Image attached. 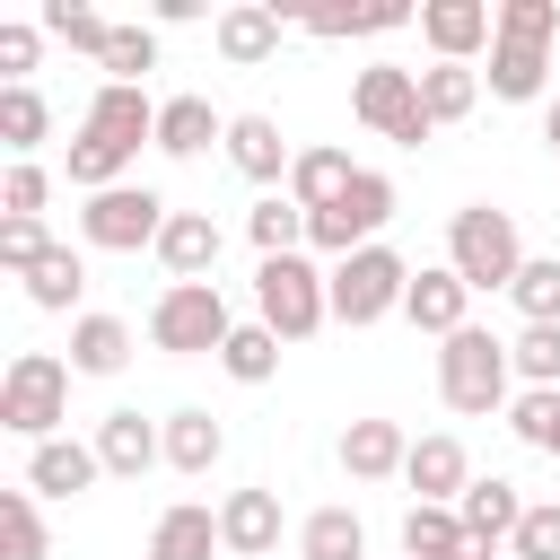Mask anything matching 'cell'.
Here are the masks:
<instances>
[{
	"mask_svg": "<svg viewBox=\"0 0 560 560\" xmlns=\"http://www.w3.org/2000/svg\"><path fill=\"white\" fill-rule=\"evenodd\" d=\"M210 551H228V534H219V516H210L201 499H175V508L149 525V560H210Z\"/></svg>",
	"mask_w": 560,
	"mask_h": 560,
	"instance_id": "ffe728a7",
	"label": "cell"
},
{
	"mask_svg": "<svg viewBox=\"0 0 560 560\" xmlns=\"http://www.w3.org/2000/svg\"><path fill=\"white\" fill-rule=\"evenodd\" d=\"M402 315H411L420 332L455 341V332L472 324V289L455 280V262H429V271H411V289H402Z\"/></svg>",
	"mask_w": 560,
	"mask_h": 560,
	"instance_id": "7c38bea8",
	"label": "cell"
},
{
	"mask_svg": "<svg viewBox=\"0 0 560 560\" xmlns=\"http://www.w3.org/2000/svg\"><path fill=\"white\" fill-rule=\"evenodd\" d=\"M542 140H551V149H560V96H551V114H542Z\"/></svg>",
	"mask_w": 560,
	"mask_h": 560,
	"instance_id": "bcb514c9",
	"label": "cell"
},
{
	"mask_svg": "<svg viewBox=\"0 0 560 560\" xmlns=\"http://www.w3.org/2000/svg\"><path fill=\"white\" fill-rule=\"evenodd\" d=\"M516 560H560V499H525V525L508 542Z\"/></svg>",
	"mask_w": 560,
	"mask_h": 560,
	"instance_id": "7bdbcfd3",
	"label": "cell"
},
{
	"mask_svg": "<svg viewBox=\"0 0 560 560\" xmlns=\"http://www.w3.org/2000/svg\"><path fill=\"white\" fill-rule=\"evenodd\" d=\"M245 236H254V254L271 262V254H298L306 245V210L289 201V192H271V201H254L245 210Z\"/></svg>",
	"mask_w": 560,
	"mask_h": 560,
	"instance_id": "d6a6232c",
	"label": "cell"
},
{
	"mask_svg": "<svg viewBox=\"0 0 560 560\" xmlns=\"http://www.w3.org/2000/svg\"><path fill=\"white\" fill-rule=\"evenodd\" d=\"M131 368V324L122 315H79L70 324V376H122Z\"/></svg>",
	"mask_w": 560,
	"mask_h": 560,
	"instance_id": "d4e9b609",
	"label": "cell"
},
{
	"mask_svg": "<svg viewBox=\"0 0 560 560\" xmlns=\"http://www.w3.org/2000/svg\"><path fill=\"white\" fill-rule=\"evenodd\" d=\"M158 262H166L175 280H210V271H219V219H210V210H175L166 236H158Z\"/></svg>",
	"mask_w": 560,
	"mask_h": 560,
	"instance_id": "7402d4cb",
	"label": "cell"
},
{
	"mask_svg": "<svg viewBox=\"0 0 560 560\" xmlns=\"http://www.w3.org/2000/svg\"><path fill=\"white\" fill-rule=\"evenodd\" d=\"M61 420H70V359L18 350L9 376H0V429L26 438V446H44V438H61Z\"/></svg>",
	"mask_w": 560,
	"mask_h": 560,
	"instance_id": "277c9868",
	"label": "cell"
},
{
	"mask_svg": "<svg viewBox=\"0 0 560 560\" xmlns=\"http://www.w3.org/2000/svg\"><path fill=\"white\" fill-rule=\"evenodd\" d=\"M402 289H411V262L394 245H359L350 262H332V324L368 332V324L402 315Z\"/></svg>",
	"mask_w": 560,
	"mask_h": 560,
	"instance_id": "52a82bcc",
	"label": "cell"
},
{
	"mask_svg": "<svg viewBox=\"0 0 560 560\" xmlns=\"http://www.w3.org/2000/svg\"><path fill=\"white\" fill-rule=\"evenodd\" d=\"M446 262H455L464 289H516L525 236H516V219H508L499 201H464V210L446 219Z\"/></svg>",
	"mask_w": 560,
	"mask_h": 560,
	"instance_id": "6da1fadb",
	"label": "cell"
},
{
	"mask_svg": "<svg viewBox=\"0 0 560 560\" xmlns=\"http://www.w3.org/2000/svg\"><path fill=\"white\" fill-rule=\"evenodd\" d=\"M350 114H359L376 140H394V149H429V140H438V122H429V105H420V70H394V61L359 70Z\"/></svg>",
	"mask_w": 560,
	"mask_h": 560,
	"instance_id": "ba28073f",
	"label": "cell"
},
{
	"mask_svg": "<svg viewBox=\"0 0 560 560\" xmlns=\"http://www.w3.org/2000/svg\"><path fill=\"white\" fill-rule=\"evenodd\" d=\"M96 446H79V438H44V446H26V490L35 499H88L96 490Z\"/></svg>",
	"mask_w": 560,
	"mask_h": 560,
	"instance_id": "2e32d148",
	"label": "cell"
},
{
	"mask_svg": "<svg viewBox=\"0 0 560 560\" xmlns=\"http://www.w3.org/2000/svg\"><path fill=\"white\" fill-rule=\"evenodd\" d=\"M219 534H228V551L236 560H262V551H280V499L254 481V490H228V508H219Z\"/></svg>",
	"mask_w": 560,
	"mask_h": 560,
	"instance_id": "d6986e66",
	"label": "cell"
},
{
	"mask_svg": "<svg viewBox=\"0 0 560 560\" xmlns=\"http://www.w3.org/2000/svg\"><path fill=\"white\" fill-rule=\"evenodd\" d=\"M0 560H44V516H35V490H0Z\"/></svg>",
	"mask_w": 560,
	"mask_h": 560,
	"instance_id": "f35d334b",
	"label": "cell"
},
{
	"mask_svg": "<svg viewBox=\"0 0 560 560\" xmlns=\"http://www.w3.org/2000/svg\"><path fill=\"white\" fill-rule=\"evenodd\" d=\"M516 315L525 324H560V254H525V271H516Z\"/></svg>",
	"mask_w": 560,
	"mask_h": 560,
	"instance_id": "8d00e7d4",
	"label": "cell"
},
{
	"mask_svg": "<svg viewBox=\"0 0 560 560\" xmlns=\"http://www.w3.org/2000/svg\"><path fill=\"white\" fill-rule=\"evenodd\" d=\"M44 131H52V105H44L35 88H0V149H9V158H35Z\"/></svg>",
	"mask_w": 560,
	"mask_h": 560,
	"instance_id": "1f68e13d",
	"label": "cell"
},
{
	"mask_svg": "<svg viewBox=\"0 0 560 560\" xmlns=\"http://www.w3.org/2000/svg\"><path fill=\"white\" fill-rule=\"evenodd\" d=\"M508 376H516V359H508L499 332L464 324L455 341H438V394H446V411H464V420L508 411Z\"/></svg>",
	"mask_w": 560,
	"mask_h": 560,
	"instance_id": "3957f363",
	"label": "cell"
},
{
	"mask_svg": "<svg viewBox=\"0 0 560 560\" xmlns=\"http://www.w3.org/2000/svg\"><path fill=\"white\" fill-rule=\"evenodd\" d=\"M228 166H236L245 184H289L298 149L280 140V122H271V114H228Z\"/></svg>",
	"mask_w": 560,
	"mask_h": 560,
	"instance_id": "9a60e30c",
	"label": "cell"
},
{
	"mask_svg": "<svg viewBox=\"0 0 560 560\" xmlns=\"http://www.w3.org/2000/svg\"><path fill=\"white\" fill-rule=\"evenodd\" d=\"M508 359H516L525 394H560V324H525V332L508 341Z\"/></svg>",
	"mask_w": 560,
	"mask_h": 560,
	"instance_id": "e575fe53",
	"label": "cell"
},
{
	"mask_svg": "<svg viewBox=\"0 0 560 560\" xmlns=\"http://www.w3.org/2000/svg\"><path fill=\"white\" fill-rule=\"evenodd\" d=\"M542 79H551V52H534V44H490V96H499V105H534Z\"/></svg>",
	"mask_w": 560,
	"mask_h": 560,
	"instance_id": "f546056e",
	"label": "cell"
},
{
	"mask_svg": "<svg viewBox=\"0 0 560 560\" xmlns=\"http://www.w3.org/2000/svg\"><path fill=\"white\" fill-rule=\"evenodd\" d=\"M499 44L551 52V44H560V0H499Z\"/></svg>",
	"mask_w": 560,
	"mask_h": 560,
	"instance_id": "74e56055",
	"label": "cell"
},
{
	"mask_svg": "<svg viewBox=\"0 0 560 560\" xmlns=\"http://www.w3.org/2000/svg\"><path fill=\"white\" fill-rule=\"evenodd\" d=\"M166 201L149 192V184H114V192H88V210H79V236L96 245V254H158V236H166Z\"/></svg>",
	"mask_w": 560,
	"mask_h": 560,
	"instance_id": "9c48e42d",
	"label": "cell"
},
{
	"mask_svg": "<svg viewBox=\"0 0 560 560\" xmlns=\"http://www.w3.org/2000/svg\"><path fill=\"white\" fill-rule=\"evenodd\" d=\"M44 201H52V175H44L35 158H9V175H0V219H44Z\"/></svg>",
	"mask_w": 560,
	"mask_h": 560,
	"instance_id": "60d3db41",
	"label": "cell"
},
{
	"mask_svg": "<svg viewBox=\"0 0 560 560\" xmlns=\"http://www.w3.org/2000/svg\"><path fill=\"white\" fill-rule=\"evenodd\" d=\"M219 61L228 70H254V61H271L280 52V35H289V18L280 9H262V0H236V9H219Z\"/></svg>",
	"mask_w": 560,
	"mask_h": 560,
	"instance_id": "e0dca14e",
	"label": "cell"
},
{
	"mask_svg": "<svg viewBox=\"0 0 560 560\" xmlns=\"http://www.w3.org/2000/svg\"><path fill=\"white\" fill-rule=\"evenodd\" d=\"M420 35L438 61H472L481 44H499V9L490 0H420Z\"/></svg>",
	"mask_w": 560,
	"mask_h": 560,
	"instance_id": "30bf717a",
	"label": "cell"
},
{
	"mask_svg": "<svg viewBox=\"0 0 560 560\" xmlns=\"http://www.w3.org/2000/svg\"><path fill=\"white\" fill-rule=\"evenodd\" d=\"M420 105H429L438 131L464 122V114L481 105V70H472V61H429V70H420Z\"/></svg>",
	"mask_w": 560,
	"mask_h": 560,
	"instance_id": "4316f807",
	"label": "cell"
},
{
	"mask_svg": "<svg viewBox=\"0 0 560 560\" xmlns=\"http://www.w3.org/2000/svg\"><path fill=\"white\" fill-rule=\"evenodd\" d=\"M219 455H228V429H219L210 411H166V464H175V472L201 481Z\"/></svg>",
	"mask_w": 560,
	"mask_h": 560,
	"instance_id": "83f0119b",
	"label": "cell"
},
{
	"mask_svg": "<svg viewBox=\"0 0 560 560\" xmlns=\"http://www.w3.org/2000/svg\"><path fill=\"white\" fill-rule=\"evenodd\" d=\"M455 516H464V534L481 542V551H499V542H516V525H525V499H516V481H472L464 499H455Z\"/></svg>",
	"mask_w": 560,
	"mask_h": 560,
	"instance_id": "ac0fdd59",
	"label": "cell"
},
{
	"mask_svg": "<svg viewBox=\"0 0 560 560\" xmlns=\"http://www.w3.org/2000/svg\"><path fill=\"white\" fill-rule=\"evenodd\" d=\"M280 350H289V341H280L271 324H236L228 350H219V368H228L236 385H271V376H280Z\"/></svg>",
	"mask_w": 560,
	"mask_h": 560,
	"instance_id": "4dcf8cb0",
	"label": "cell"
},
{
	"mask_svg": "<svg viewBox=\"0 0 560 560\" xmlns=\"http://www.w3.org/2000/svg\"><path fill=\"white\" fill-rule=\"evenodd\" d=\"M254 324H271L280 341H315L332 324V271H315L306 254H271L254 271Z\"/></svg>",
	"mask_w": 560,
	"mask_h": 560,
	"instance_id": "7a4b0ae2",
	"label": "cell"
},
{
	"mask_svg": "<svg viewBox=\"0 0 560 560\" xmlns=\"http://www.w3.org/2000/svg\"><path fill=\"white\" fill-rule=\"evenodd\" d=\"M210 140L228 149V114H219L210 96H166V105H158V149H166V158H201Z\"/></svg>",
	"mask_w": 560,
	"mask_h": 560,
	"instance_id": "44dd1931",
	"label": "cell"
},
{
	"mask_svg": "<svg viewBox=\"0 0 560 560\" xmlns=\"http://www.w3.org/2000/svg\"><path fill=\"white\" fill-rule=\"evenodd\" d=\"M35 52H44V35L35 26H0V88H26V70H35Z\"/></svg>",
	"mask_w": 560,
	"mask_h": 560,
	"instance_id": "f6af8a7d",
	"label": "cell"
},
{
	"mask_svg": "<svg viewBox=\"0 0 560 560\" xmlns=\"http://www.w3.org/2000/svg\"><path fill=\"white\" fill-rule=\"evenodd\" d=\"M88 446H96V464H105L114 481H140L149 464H166V420H140V411H105Z\"/></svg>",
	"mask_w": 560,
	"mask_h": 560,
	"instance_id": "8fae6325",
	"label": "cell"
},
{
	"mask_svg": "<svg viewBox=\"0 0 560 560\" xmlns=\"http://www.w3.org/2000/svg\"><path fill=\"white\" fill-rule=\"evenodd\" d=\"M79 131H96V140H114V149L140 158V140L158 149V105H149V88H114V79H105V88L88 96V122H79Z\"/></svg>",
	"mask_w": 560,
	"mask_h": 560,
	"instance_id": "5bb4252c",
	"label": "cell"
},
{
	"mask_svg": "<svg viewBox=\"0 0 560 560\" xmlns=\"http://www.w3.org/2000/svg\"><path fill=\"white\" fill-rule=\"evenodd\" d=\"M298 560H368L359 508H315V516L298 525Z\"/></svg>",
	"mask_w": 560,
	"mask_h": 560,
	"instance_id": "f1b7e54d",
	"label": "cell"
},
{
	"mask_svg": "<svg viewBox=\"0 0 560 560\" xmlns=\"http://www.w3.org/2000/svg\"><path fill=\"white\" fill-rule=\"evenodd\" d=\"M402 560H490V551L464 534L455 508H420V499H411V516H402Z\"/></svg>",
	"mask_w": 560,
	"mask_h": 560,
	"instance_id": "cb8c5ba5",
	"label": "cell"
},
{
	"mask_svg": "<svg viewBox=\"0 0 560 560\" xmlns=\"http://www.w3.org/2000/svg\"><path fill=\"white\" fill-rule=\"evenodd\" d=\"M402 455H411V438H402L394 420H350V429H341V472H350V481H394Z\"/></svg>",
	"mask_w": 560,
	"mask_h": 560,
	"instance_id": "603a6c76",
	"label": "cell"
},
{
	"mask_svg": "<svg viewBox=\"0 0 560 560\" xmlns=\"http://www.w3.org/2000/svg\"><path fill=\"white\" fill-rule=\"evenodd\" d=\"M158 70V26H114V44H105V79L114 88H140Z\"/></svg>",
	"mask_w": 560,
	"mask_h": 560,
	"instance_id": "ab89813d",
	"label": "cell"
},
{
	"mask_svg": "<svg viewBox=\"0 0 560 560\" xmlns=\"http://www.w3.org/2000/svg\"><path fill=\"white\" fill-rule=\"evenodd\" d=\"M79 289H88V262H79L70 245H52V254L26 271V298H35L44 315H70V306H79Z\"/></svg>",
	"mask_w": 560,
	"mask_h": 560,
	"instance_id": "836d02e7",
	"label": "cell"
},
{
	"mask_svg": "<svg viewBox=\"0 0 560 560\" xmlns=\"http://www.w3.org/2000/svg\"><path fill=\"white\" fill-rule=\"evenodd\" d=\"M228 332H236V315H228L219 280H166V298L149 306V341L166 359H219Z\"/></svg>",
	"mask_w": 560,
	"mask_h": 560,
	"instance_id": "5b68a950",
	"label": "cell"
},
{
	"mask_svg": "<svg viewBox=\"0 0 560 560\" xmlns=\"http://www.w3.org/2000/svg\"><path fill=\"white\" fill-rule=\"evenodd\" d=\"M44 254H52V236H44V219H0V262H9L18 280H26V271H35Z\"/></svg>",
	"mask_w": 560,
	"mask_h": 560,
	"instance_id": "ee69618b",
	"label": "cell"
},
{
	"mask_svg": "<svg viewBox=\"0 0 560 560\" xmlns=\"http://www.w3.org/2000/svg\"><path fill=\"white\" fill-rule=\"evenodd\" d=\"M44 35H61L70 52H96V61H105V44H114V18H96L88 0H44Z\"/></svg>",
	"mask_w": 560,
	"mask_h": 560,
	"instance_id": "d590c367",
	"label": "cell"
},
{
	"mask_svg": "<svg viewBox=\"0 0 560 560\" xmlns=\"http://www.w3.org/2000/svg\"><path fill=\"white\" fill-rule=\"evenodd\" d=\"M402 481L420 490V508H455L464 490H472V464H464V438H411V455H402Z\"/></svg>",
	"mask_w": 560,
	"mask_h": 560,
	"instance_id": "4fadbf2b",
	"label": "cell"
},
{
	"mask_svg": "<svg viewBox=\"0 0 560 560\" xmlns=\"http://www.w3.org/2000/svg\"><path fill=\"white\" fill-rule=\"evenodd\" d=\"M508 429H516L534 455H560V394H516V402H508Z\"/></svg>",
	"mask_w": 560,
	"mask_h": 560,
	"instance_id": "b9f144b4",
	"label": "cell"
},
{
	"mask_svg": "<svg viewBox=\"0 0 560 560\" xmlns=\"http://www.w3.org/2000/svg\"><path fill=\"white\" fill-rule=\"evenodd\" d=\"M350 149H298V166H289V201L298 210H332L341 192H350Z\"/></svg>",
	"mask_w": 560,
	"mask_h": 560,
	"instance_id": "484cf974",
	"label": "cell"
},
{
	"mask_svg": "<svg viewBox=\"0 0 560 560\" xmlns=\"http://www.w3.org/2000/svg\"><path fill=\"white\" fill-rule=\"evenodd\" d=\"M385 219H394V175L359 166V175H350V192H341L332 210H306V245H315V254H332V262H350L359 245H385Z\"/></svg>",
	"mask_w": 560,
	"mask_h": 560,
	"instance_id": "8992f818",
	"label": "cell"
}]
</instances>
